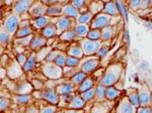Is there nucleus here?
I'll return each instance as SVG.
<instances>
[{"mask_svg":"<svg viewBox=\"0 0 152 113\" xmlns=\"http://www.w3.org/2000/svg\"><path fill=\"white\" fill-rule=\"evenodd\" d=\"M123 72V67L121 64H115L111 65L105 71L104 77L100 81V85L104 86V87H112L114 84L119 81L120 77Z\"/></svg>","mask_w":152,"mask_h":113,"instance_id":"obj_1","label":"nucleus"},{"mask_svg":"<svg viewBox=\"0 0 152 113\" xmlns=\"http://www.w3.org/2000/svg\"><path fill=\"white\" fill-rule=\"evenodd\" d=\"M81 49L84 55H92V54L99 53L102 46V43L99 41L92 40H83L80 41Z\"/></svg>","mask_w":152,"mask_h":113,"instance_id":"obj_2","label":"nucleus"},{"mask_svg":"<svg viewBox=\"0 0 152 113\" xmlns=\"http://www.w3.org/2000/svg\"><path fill=\"white\" fill-rule=\"evenodd\" d=\"M43 73L50 79H59L62 76V68L56 64H46L43 66Z\"/></svg>","mask_w":152,"mask_h":113,"instance_id":"obj_3","label":"nucleus"},{"mask_svg":"<svg viewBox=\"0 0 152 113\" xmlns=\"http://www.w3.org/2000/svg\"><path fill=\"white\" fill-rule=\"evenodd\" d=\"M19 22H20V19H19L18 15L11 14L8 17H6L5 21H4V28L9 34H13L18 33Z\"/></svg>","mask_w":152,"mask_h":113,"instance_id":"obj_4","label":"nucleus"},{"mask_svg":"<svg viewBox=\"0 0 152 113\" xmlns=\"http://www.w3.org/2000/svg\"><path fill=\"white\" fill-rule=\"evenodd\" d=\"M111 17L110 15L105 13H99L94 17V19L91 22V28L92 29H104V28L109 26L107 24L110 22Z\"/></svg>","mask_w":152,"mask_h":113,"instance_id":"obj_5","label":"nucleus"},{"mask_svg":"<svg viewBox=\"0 0 152 113\" xmlns=\"http://www.w3.org/2000/svg\"><path fill=\"white\" fill-rule=\"evenodd\" d=\"M117 113H136V107L130 102L129 98H123L117 108Z\"/></svg>","mask_w":152,"mask_h":113,"instance_id":"obj_6","label":"nucleus"},{"mask_svg":"<svg viewBox=\"0 0 152 113\" xmlns=\"http://www.w3.org/2000/svg\"><path fill=\"white\" fill-rule=\"evenodd\" d=\"M139 99H140V105L142 107H147L151 103V94L149 92L148 88L145 85L142 86V88L139 90Z\"/></svg>","mask_w":152,"mask_h":113,"instance_id":"obj_7","label":"nucleus"},{"mask_svg":"<svg viewBox=\"0 0 152 113\" xmlns=\"http://www.w3.org/2000/svg\"><path fill=\"white\" fill-rule=\"evenodd\" d=\"M48 9L49 8L46 5H44V4L41 3V2H38V3L33 4V6H31V9H29V13H31V16H35L38 18V17L45 15V13H47Z\"/></svg>","mask_w":152,"mask_h":113,"instance_id":"obj_8","label":"nucleus"},{"mask_svg":"<svg viewBox=\"0 0 152 113\" xmlns=\"http://www.w3.org/2000/svg\"><path fill=\"white\" fill-rule=\"evenodd\" d=\"M33 2L31 1H18L14 6V12L16 14H23L26 11H28L31 9V7L33 6Z\"/></svg>","mask_w":152,"mask_h":113,"instance_id":"obj_9","label":"nucleus"},{"mask_svg":"<svg viewBox=\"0 0 152 113\" xmlns=\"http://www.w3.org/2000/svg\"><path fill=\"white\" fill-rule=\"evenodd\" d=\"M41 95H42V98L48 100V101L50 103H52V104H57L58 101H59L57 91L47 90V91H44V92H42Z\"/></svg>","mask_w":152,"mask_h":113,"instance_id":"obj_10","label":"nucleus"},{"mask_svg":"<svg viewBox=\"0 0 152 113\" xmlns=\"http://www.w3.org/2000/svg\"><path fill=\"white\" fill-rule=\"evenodd\" d=\"M99 60L86 61V62L82 65V72H84L85 74L94 72L95 69L97 68V66H99Z\"/></svg>","mask_w":152,"mask_h":113,"instance_id":"obj_11","label":"nucleus"},{"mask_svg":"<svg viewBox=\"0 0 152 113\" xmlns=\"http://www.w3.org/2000/svg\"><path fill=\"white\" fill-rule=\"evenodd\" d=\"M70 18H68V17H60L58 19L57 23H56V28H57L58 31H64L70 28Z\"/></svg>","mask_w":152,"mask_h":113,"instance_id":"obj_12","label":"nucleus"},{"mask_svg":"<svg viewBox=\"0 0 152 113\" xmlns=\"http://www.w3.org/2000/svg\"><path fill=\"white\" fill-rule=\"evenodd\" d=\"M49 22H50V17L44 15V16H41V17H38V18L34 19L33 21V24L36 28L40 29V28H45L46 26L49 25Z\"/></svg>","mask_w":152,"mask_h":113,"instance_id":"obj_13","label":"nucleus"},{"mask_svg":"<svg viewBox=\"0 0 152 113\" xmlns=\"http://www.w3.org/2000/svg\"><path fill=\"white\" fill-rule=\"evenodd\" d=\"M63 13L66 16L69 17H76L78 18L79 17V12H78V9L72 5V4H69V5H66L64 7V10H63Z\"/></svg>","mask_w":152,"mask_h":113,"instance_id":"obj_14","label":"nucleus"},{"mask_svg":"<svg viewBox=\"0 0 152 113\" xmlns=\"http://www.w3.org/2000/svg\"><path fill=\"white\" fill-rule=\"evenodd\" d=\"M45 45H46V40L44 36H37V38H33V41L31 43V49L35 51H40L39 49L43 48Z\"/></svg>","mask_w":152,"mask_h":113,"instance_id":"obj_15","label":"nucleus"},{"mask_svg":"<svg viewBox=\"0 0 152 113\" xmlns=\"http://www.w3.org/2000/svg\"><path fill=\"white\" fill-rule=\"evenodd\" d=\"M58 33V29L56 28V25H53V24H49L48 26H46L45 28L43 29V36L46 38H52V36L56 35Z\"/></svg>","mask_w":152,"mask_h":113,"instance_id":"obj_16","label":"nucleus"},{"mask_svg":"<svg viewBox=\"0 0 152 113\" xmlns=\"http://www.w3.org/2000/svg\"><path fill=\"white\" fill-rule=\"evenodd\" d=\"M84 104H85V101L81 97L75 96L72 98V100H71V102L69 103L68 106L70 108H73V109H80V108H82L84 106Z\"/></svg>","mask_w":152,"mask_h":113,"instance_id":"obj_17","label":"nucleus"},{"mask_svg":"<svg viewBox=\"0 0 152 113\" xmlns=\"http://www.w3.org/2000/svg\"><path fill=\"white\" fill-rule=\"evenodd\" d=\"M104 11L105 14H107V15H110V16L118 15V9H117L116 3H115V2H109V3H107L104 5Z\"/></svg>","mask_w":152,"mask_h":113,"instance_id":"obj_18","label":"nucleus"},{"mask_svg":"<svg viewBox=\"0 0 152 113\" xmlns=\"http://www.w3.org/2000/svg\"><path fill=\"white\" fill-rule=\"evenodd\" d=\"M120 94H121V92L119 90H117L116 88H114L113 86L112 87H107V90H105V97L109 100L116 99L117 97L120 96Z\"/></svg>","mask_w":152,"mask_h":113,"instance_id":"obj_19","label":"nucleus"},{"mask_svg":"<svg viewBox=\"0 0 152 113\" xmlns=\"http://www.w3.org/2000/svg\"><path fill=\"white\" fill-rule=\"evenodd\" d=\"M33 33V30H31V26H20V28L18 30L16 33V38H26V36L31 35Z\"/></svg>","mask_w":152,"mask_h":113,"instance_id":"obj_20","label":"nucleus"},{"mask_svg":"<svg viewBox=\"0 0 152 113\" xmlns=\"http://www.w3.org/2000/svg\"><path fill=\"white\" fill-rule=\"evenodd\" d=\"M68 54H69L71 56H73V58L80 59V58H82V56H83V51L80 46H73L68 50Z\"/></svg>","mask_w":152,"mask_h":113,"instance_id":"obj_21","label":"nucleus"},{"mask_svg":"<svg viewBox=\"0 0 152 113\" xmlns=\"http://www.w3.org/2000/svg\"><path fill=\"white\" fill-rule=\"evenodd\" d=\"M36 61H37V55H31V56L28 58V60L26 61V63L24 64L23 67V70L26 72H28V71H31L34 68H35V65H36Z\"/></svg>","mask_w":152,"mask_h":113,"instance_id":"obj_22","label":"nucleus"},{"mask_svg":"<svg viewBox=\"0 0 152 113\" xmlns=\"http://www.w3.org/2000/svg\"><path fill=\"white\" fill-rule=\"evenodd\" d=\"M74 90V87H73L72 84H62L57 87V93L61 95H65L68 94V93H71Z\"/></svg>","mask_w":152,"mask_h":113,"instance_id":"obj_23","label":"nucleus"},{"mask_svg":"<svg viewBox=\"0 0 152 113\" xmlns=\"http://www.w3.org/2000/svg\"><path fill=\"white\" fill-rule=\"evenodd\" d=\"M95 95H96V89H95V88H91L90 90L81 93L80 97H81L85 102H87V101H90V100L94 99Z\"/></svg>","mask_w":152,"mask_h":113,"instance_id":"obj_24","label":"nucleus"},{"mask_svg":"<svg viewBox=\"0 0 152 113\" xmlns=\"http://www.w3.org/2000/svg\"><path fill=\"white\" fill-rule=\"evenodd\" d=\"M92 86H94V80H92L91 78H86V79L82 82V84L80 85L79 92L83 93V92H85V91L90 90L92 88Z\"/></svg>","mask_w":152,"mask_h":113,"instance_id":"obj_25","label":"nucleus"},{"mask_svg":"<svg viewBox=\"0 0 152 113\" xmlns=\"http://www.w3.org/2000/svg\"><path fill=\"white\" fill-rule=\"evenodd\" d=\"M75 33L79 36L87 35L88 33H89L88 25H86V24H78V25H76V28H75Z\"/></svg>","mask_w":152,"mask_h":113,"instance_id":"obj_26","label":"nucleus"},{"mask_svg":"<svg viewBox=\"0 0 152 113\" xmlns=\"http://www.w3.org/2000/svg\"><path fill=\"white\" fill-rule=\"evenodd\" d=\"M85 79H86V74H85L84 72H79L77 74H75L74 76L72 77V79H71V81H72V84H82V82L84 81Z\"/></svg>","mask_w":152,"mask_h":113,"instance_id":"obj_27","label":"nucleus"},{"mask_svg":"<svg viewBox=\"0 0 152 113\" xmlns=\"http://www.w3.org/2000/svg\"><path fill=\"white\" fill-rule=\"evenodd\" d=\"M113 35H114V28L113 26H107V28H104L102 29V38H104V41H109L111 40L113 38Z\"/></svg>","mask_w":152,"mask_h":113,"instance_id":"obj_28","label":"nucleus"},{"mask_svg":"<svg viewBox=\"0 0 152 113\" xmlns=\"http://www.w3.org/2000/svg\"><path fill=\"white\" fill-rule=\"evenodd\" d=\"M128 98H129L130 102H131L135 107H138L139 105H140V99H139V93L138 92H136V91L130 92L128 94Z\"/></svg>","mask_w":152,"mask_h":113,"instance_id":"obj_29","label":"nucleus"},{"mask_svg":"<svg viewBox=\"0 0 152 113\" xmlns=\"http://www.w3.org/2000/svg\"><path fill=\"white\" fill-rule=\"evenodd\" d=\"M91 12H86V13H83L81 15H79V17L77 18V21L79 22V24H86L91 20Z\"/></svg>","mask_w":152,"mask_h":113,"instance_id":"obj_30","label":"nucleus"},{"mask_svg":"<svg viewBox=\"0 0 152 113\" xmlns=\"http://www.w3.org/2000/svg\"><path fill=\"white\" fill-rule=\"evenodd\" d=\"M63 10H64V9L61 6L53 5L52 7H49L47 14H49V15H60V14H62Z\"/></svg>","mask_w":152,"mask_h":113,"instance_id":"obj_31","label":"nucleus"},{"mask_svg":"<svg viewBox=\"0 0 152 113\" xmlns=\"http://www.w3.org/2000/svg\"><path fill=\"white\" fill-rule=\"evenodd\" d=\"M88 40H92V41H99L102 38V31L99 29H91V30L87 34Z\"/></svg>","mask_w":152,"mask_h":113,"instance_id":"obj_32","label":"nucleus"},{"mask_svg":"<svg viewBox=\"0 0 152 113\" xmlns=\"http://www.w3.org/2000/svg\"><path fill=\"white\" fill-rule=\"evenodd\" d=\"M76 33L75 31H73V30H70V31H66V33H64L62 34V35L60 36V38L61 40H63V41H73V40H75L76 38Z\"/></svg>","mask_w":152,"mask_h":113,"instance_id":"obj_33","label":"nucleus"},{"mask_svg":"<svg viewBox=\"0 0 152 113\" xmlns=\"http://www.w3.org/2000/svg\"><path fill=\"white\" fill-rule=\"evenodd\" d=\"M66 60H67V58H66V56L64 55V54L61 53L60 55H58L57 58L55 59V61H54V63L56 64L57 66H59V67H64V66L66 65Z\"/></svg>","mask_w":152,"mask_h":113,"instance_id":"obj_34","label":"nucleus"},{"mask_svg":"<svg viewBox=\"0 0 152 113\" xmlns=\"http://www.w3.org/2000/svg\"><path fill=\"white\" fill-rule=\"evenodd\" d=\"M79 64V59L73 58V56H67V60H66V66L68 67H75Z\"/></svg>","mask_w":152,"mask_h":113,"instance_id":"obj_35","label":"nucleus"},{"mask_svg":"<svg viewBox=\"0 0 152 113\" xmlns=\"http://www.w3.org/2000/svg\"><path fill=\"white\" fill-rule=\"evenodd\" d=\"M0 41L2 45H6L9 41V33L6 30H3V28H1V34H0Z\"/></svg>","mask_w":152,"mask_h":113,"instance_id":"obj_36","label":"nucleus"},{"mask_svg":"<svg viewBox=\"0 0 152 113\" xmlns=\"http://www.w3.org/2000/svg\"><path fill=\"white\" fill-rule=\"evenodd\" d=\"M102 8V3H100V2H94V3H91V6H90V12L94 14L96 12H99Z\"/></svg>","mask_w":152,"mask_h":113,"instance_id":"obj_37","label":"nucleus"},{"mask_svg":"<svg viewBox=\"0 0 152 113\" xmlns=\"http://www.w3.org/2000/svg\"><path fill=\"white\" fill-rule=\"evenodd\" d=\"M15 100L18 103H21V104H23V103H26L28 102L29 100H31V96H28V95H18V96L15 97Z\"/></svg>","mask_w":152,"mask_h":113,"instance_id":"obj_38","label":"nucleus"},{"mask_svg":"<svg viewBox=\"0 0 152 113\" xmlns=\"http://www.w3.org/2000/svg\"><path fill=\"white\" fill-rule=\"evenodd\" d=\"M105 90H107V88H105L104 86H102V85L97 86V88H96V96L99 98H102L104 96H105Z\"/></svg>","mask_w":152,"mask_h":113,"instance_id":"obj_39","label":"nucleus"},{"mask_svg":"<svg viewBox=\"0 0 152 113\" xmlns=\"http://www.w3.org/2000/svg\"><path fill=\"white\" fill-rule=\"evenodd\" d=\"M31 41H33V38H31V36H29V38H21V41H16V43H18V45H28L29 43H31Z\"/></svg>","mask_w":152,"mask_h":113,"instance_id":"obj_40","label":"nucleus"},{"mask_svg":"<svg viewBox=\"0 0 152 113\" xmlns=\"http://www.w3.org/2000/svg\"><path fill=\"white\" fill-rule=\"evenodd\" d=\"M141 2L139 0H135V1H130V7L132 9H137V8H141Z\"/></svg>","mask_w":152,"mask_h":113,"instance_id":"obj_41","label":"nucleus"},{"mask_svg":"<svg viewBox=\"0 0 152 113\" xmlns=\"http://www.w3.org/2000/svg\"><path fill=\"white\" fill-rule=\"evenodd\" d=\"M9 105V100L7 98H1V110L3 111L4 109H6L7 106Z\"/></svg>","mask_w":152,"mask_h":113,"instance_id":"obj_42","label":"nucleus"},{"mask_svg":"<svg viewBox=\"0 0 152 113\" xmlns=\"http://www.w3.org/2000/svg\"><path fill=\"white\" fill-rule=\"evenodd\" d=\"M71 4H72L73 6L76 7V8L78 9V8H80V7H82L83 5H84L85 1H82V0H75V1H73Z\"/></svg>","mask_w":152,"mask_h":113,"instance_id":"obj_43","label":"nucleus"},{"mask_svg":"<svg viewBox=\"0 0 152 113\" xmlns=\"http://www.w3.org/2000/svg\"><path fill=\"white\" fill-rule=\"evenodd\" d=\"M55 112H56L55 106H48L42 110V113H55Z\"/></svg>","mask_w":152,"mask_h":113,"instance_id":"obj_44","label":"nucleus"},{"mask_svg":"<svg viewBox=\"0 0 152 113\" xmlns=\"http://www.w3.org/2000/svg\"><path fill=\"white\" fill-rule=\"evenodd\" d=\"M137 113H152V109L149 107H141L138 109Z\"/></svg>","mask_w":152,"mask_h":113,"instance_id":"obj_45","label":"nucleus"},{"mask_svg":"<svg viewBox=\"0 0 152 113\" xmlns=\"http://www.w3.org/2000/svg\"><path fill=\"white\" fill-rule=\"evenodd\" d=\"M26 56H24L23 55H18V62L20 65H23L24 66V64L26 63Z\"/></svg>","mask_w":152,"mask_h":113,"instance_id":"obj_46","label":"nucleus"},{"mask_svg":"<svg viewBox=\"0 0 152 113\" xmlns=\"http://www.w3.org/2000/svg\"><path fill=\"white\" fill-rule=\"evenodd\" d=\"M107 46H104V48H102V49L99 50V55L100 56H102L105 53H107Z\"/></svg>","mask_w":152,"mask_h":113,"instance_id":"obj_47","label":"nucleus"},{"mask_svg":"<svg viewBox=\"0 0 152 113\" xmlns=\"http://www.w3.org/2000/svg\"><path fill=\"white\" fill-rule=\"evenodd\" d=\"M28 113H38V110L35 109V108H33V107H31V108H28Z\"/></svg>","mask_w":152,"mask_h":113,"instance_id":"obj_48","label":"nucleus"}]
</instances>
